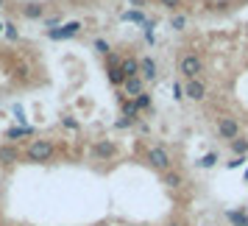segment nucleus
Returning <instances> with one entry per match:
<instances>
[{
	"label": "nucleus",
	"mask_w": 248,
	"mask_h": 226,
	"mask_svg": "<svg viewBox=\"0 0 248 226\" xmlns=\"http://www.w3.org/2000/svg\"><path fill=\"white\" fill-rule=\"evenodd\" d=\"M53 154H56V148H53V143H50V140H34L31 145L25 148V157H28V162H50V159H53Z\"/></svg>",
	"instance_id": "nucleus-1"
},
{
	"label": "nucleus",
	"mask_w": 248,
	"mask_h": 226,
	"mask_svg": "<svg viewBox=\"0 0 248 226\" xmlns=\"http://www.w3.org/2000/svg\"><path fill=\"white\" fill-rule=\"evenodd\" d=\"M179 73L187 81L198 79V73H203V59L198 56V53H184V56L179 59Z\"/></svg>",
	"instance_id": "nucleus-2"
},
{
	"label": "nucleus",
	"mask_w": 248,
	"mask_h": 226,
	"mask_svg": "<svg viewBox=\"0 0 248 226\" xmlns=\"http://www.w3.org/2000/svg\"><path fill=\"white\" fill-rule=\"evenodd\" d=\"M145 159H148V165L151 168H156V170H170V154L165 151L162 145H154V148H148V154H145Z\"/></svg>",
	"instance_id": "nucleus-3"
},
{
	"label": "nucleus",
	"mask_w": 248,
	"mask_h": 226,
	"mask_svg": "<svg viewBox=\"0 0 248 226\" xmlns=\"http://www.w3.org/2000/svg\"><path fill=\"white\" fill-rule=\"evenodd\" d=\"M217 134L223 137V140H234V137H240V123H237L234 117H229V114H223L220 120H217Z\"/></svg>",
	"instance_id": "nucleus-4"
},
{
	"label": "nucleus",
	"mask_w": 248,
	"mask_h": 226,
	"mask_svg": "<svg viewBox=\"0 0 248 226\" xmlns=\"http://www.w3.org/2000/svg\"><path fill=\"white\" fill-rule=\"evenodd\" d=\"M184 95H187L190 101H203V98H206V84H203L201 79L187 81V87H184Z\"/></svg>",
	"instance_id": "nucleus-5"
},
{
	"label": "nucleus",
	"mask_w": 248,
	"mask_h": 226,
	"mask_svg": "<svg viewBox=\"0 0 248 226\" xmlns=\"http://www.w3.org/2000/svg\"><path fill=\"white\" fill-rule=\"evenodd\" d=\"M78 31H81V23H76V20H73V23L62 25V28H50V31H47V36H50V39H70V36H76Z\"/></svg>",
	"instance_id": "nucleus-6"
},
{
	"label": "nucleus",
	"mask_w": 248,
	"mask_h": 226,
	"mask_svg": "<svg viewBox=\"0 0 248 226\" xmlns=\"http://www.w3.org/2000/svg\"><path fill=\"white\" fill-rule=\"evenodd\" d=\"M92 154H95L98 159H112L114 154H117V148H114L112 140H101V143L92 145Z\"/></svg>",
	"instance_id": "nucleus-7"
},
{
	"label": "nucleus",
	"mask_w": 248,
	"mask_h": 226,
	"mask_svg": "<svg viewBox=\"0 0 248 226\" xmlns=\"http://www.w3.org/2000/svg\"><path fill=\"white\" fill-rule=\"evenodd\" d=\"M123 90H125V95H131V98H137V95H142V92H145V79H142V76H134V79H125Z\"/></svg>",
	"instance_id": "nucleus-8"
},
{
	"label": "nucleus",
	"mask_w": 248,
	"mask_h": 226,
	"mask_svg": "<svg viewBox=\"0 0 248 226\" xmlns=\"http://www.w3.org/2000/svg\"><path fill=\"white\" fill-rule=\"evenodd\" d=\"M140 76L145 81H154L156 79V62L151 56H145V59H140Z\"/></svg>",
	"instance_id": "nucleus-9"
},
{
	"label": "nucleus",
	"mask_w": 248,
	"mask_h": 226,
	"mask_svg": "<svg viewBox=\"0 0 248 226\" xmlns=\"http://www.w3.org/2000/svg\"><path fill=\"white\" fill-rule=\"evenodd\" d=\"M120 70H123L125 79H134V76H140V59L125 56V59H123V65H120Z\"/></svg>",
	"instance_id": "nucleus-10"
},
{
	"label": "nucleus",
	"mask_w": 248,
	"mask_h": 226,
	"mask_svg": "<svg viewBox=\"0 0 248 226\" xmlns=\"http://www.w3.org/2000/svg\"><path fill=\"white\" fill-rule=\"evenodd\" d=\"M120 109H123V117H125V120H131V123H134L137 114H140V109H137L134 98H123V101H120Z\"/></svg>",
	"instance_id": "nucleus-11"
},
{
	"label": "nucleus",
	"mask_w": 248,
	"mask_h": 226,
	"mask_svg": "<svg viewBox=\"0 0 248 226\" xmlns=\"http://www.w3.org/2000/svg\"><path fill=\"white\" fill-rule=\"evenodd\" d=\"M20 159V151L14 145H3L0 148V165H12V162H17Z\"/></svg>",
	"instance_id": "nucleus-12"
},
{
	"label": "nucleus",
	"mask_w": 248,
	"mask_h": 226,
	"mask_svg": "<svg viewBox=\"0 0 248 226\" xmlns=\"http://www.w3.org/2000/svg\"><path fill=\"white\" fill-rule=\"evenodd\" d=\"M31 134H34V129H31V126H14V129L6 131L9 140H17V137H31Z\"/></svg>",
	"instance_id": "nucleus-13"
},
{
	"label": "nucleus",
	"mask_w": 248,
	"mask_h": 226,
	"mask_svg": "<svg viewBox=\"0 0 248 226\" xmlns=\"http://www.w3.org/2000/svg\"><path fill=\"white\" fill-rule=\"evenodd\" d=\"M229 145H232V151H234L237 157H246V154H248V140H246V137H234Z\"/></svg>",
	"instance_id": "nucleus-14"
},
{
	"label": "nucleus",
	"mask_w": 248,
	"mask_h": 226,
	"mask_svg": "<svg viewBox=\"0 0 248 226\" xmlns=\"http://www.w3.org/2000/svg\"><path fill=\"white\" fill-rule=\"evenodd\" d=\"M162 179H165V184H168V187H181V173H176V170H165V173H162Z\"/></svg>",
	"instance_id": "nucleus-15"
},
{
	"label": "nucleus",
	"mask_w": 248,
	"mask_h": 226,
	"mask_svg": "<svg viewBox=\"0 0 248 226\" xmlns=\"http://www.w3.org/2000/svg\"><path fill=\"white\" fill-rule=\"evenodd\" d=\"M23 14L28 17V20H36V17H42V14H45V9H42L39 3H28V6L23 9Z\"/></svg>",
	"instance_id": "nucleus-16"
},
{
	"label": "nucleus",
	"mask_w": 248,
	"mask_h": 226,
	"mask_svg": "<svg viewBox=\"0 0 248 226\" xmlns=\"http://www.w3.org/2000/svg\"><path fill=\"white\" fill-rule=\"evenodd\" d=\"M106 73H109V81H112L114 87H123L125 84V76H123V70L120 67H109Z\"/></svg>",
	"instance_id": "nucleus-17"
},
{
	"label": "nucleus",
	"mask_w": 248,
	"mask_h": 226,
	"mask_svg": "<svg viewBox=\"0 0 248 226\" xmlns=\"http://www.w3.org/2000/svg\"><path fill=\"white\" fill-rule=\"evenodd\" d=\"M134 103H137V109H140V112H151V95H148V92L137 95Z\"/></svg>",
	"instance_id": "nucleus-18"
},
{
	"label": "nucleus",
	"mask_w": 248,
	"mask_h": 226,
	"mask_svg": "<svg viewBox=\"0 0 248 226\" xmlns=\"http://www.w3.org/2000/svg\"><path fill=\"white\" fill-rule=\"evenodd\" d=\"M170 28H173V31H184V28H187V17H184V14H173V17H170Z\"/></svg>",
	"instance_id": "nucleus-19"
},
{
	"label": "nucleus",
	"mask_w": 248,
	"mask_h": 226,
	"mask_svg": "<svg viewBox=\"0 0 248 226\" xmlns=\"http://www.w3.org/2000/svg\"><path fill=\"white\" fill-rule=\"evenodd\" d=\"M229 221L234 226H248V215L246 212H229Z\"/></svg>",
	"instance_id": "nucleus-20"
},
{
	"label": "nucleus",
	"mask_w": 248,
	"mask_h": 226,
	"mask_svg": "<svg viewBox=\"0 0 248 226\" xmlns=\"http://www.w3.org/2000/svg\"><path fill=\"white\" fill-rule=\"evenodd\" d=\"M123 20H131V23H145V17H142V12H125Z\"/></svg>",
	"instance_id": "nucleus-21"
},
{
	"label": "nucleus",
	"mask_w": 248,
	"mask_h": 226,
	"mask_svg": "<svg viewBox=\"0 0 248 226\" xmlns=\"http://www.w3.org/2000/svg\"><path fill=\"white\" fill-rule=\"evenodd\" d=\"M215 162H217V154H206V157H203L198 165H201V168H212Z\"/></svg>",
	"instance_id": "nucleus-22"
},
{
	"label": "nucleus",
	"mask_w": 248,
	"mask_h": 226,
	"mask_svg": "<svg viewBox=\"0 0 248 226\" xmlns=\"http://www.w3.org/2000/svg\"><path fill=\"white\" fill-rule=\"evenodd\" d=\"M159 3H162L165 9H170V12H176V9L181 6V0H159Z\"/></svg>",
	"instance_id": "nucleus-23"
},
{
	"label": "nucleus",
	"mask_w": 248,
	"mask_h": 226,
	"mask_svg": "<svg viewBox=\"0 0 248 226\" xmlns=\"http://www.w3.org/2000/svg\"><path fill=\"white\" fill-rule=\"evenodd\" d=\"M6 36H9L12 42L17 39V25H14V23H6Z\"/></svg>",
	"instance_id": "nucleus-24"
},
{
	"label": "nucleus",
	"mask_w": 248,
	"mask_h": 226,
	"mask_svg": "<svg viewBox=\"0 0 248 226\" xmlns=\"http://www.w3.org/2000/svg\"><path fill=\"white\" fill-rule=\"evenodd\" d=\"M95 48H98V50H101L103 56H109V53H112V48L106 45V42H103V39H98V42H95Z\"/></svg>",
	"instance_id": "nucleus-25"
},
{
	"label": "nucleus",
	"mask_w": 248,
	"mask_h": 226,
	"mask_svg": "<svg viewBox=\"0 0 248 226\" xmlns=\"http://www.w3.org/2000/svg\"><path fill=\"white\" fill-rule=\"evenodd\" d=\"M173 98H176V101L187 98V95H184V87H181V84H173Z\"/></svg>",
	"instance_id": "nucleus-26"
},
{
	"label": "nucleus",
	"mask_w": 248,
	"mask_h": 226,
	"mask_svg": "<svg viewBox=\"0 0 248 226\" xmlns=\"http://www.w3.org/2000/svg\"><path fill=\"white\" fill-rule=\"evenodd\" d=\"M243 162H246V157H234V159H232V162H229V168H240Z\"/></svg>",
	"instance_id": "nucleus-27"
},
{
	"label": "nucleus",
	"mask_w": 248,
	"mask_h": 226,
	"mask_svg": "<svg viewBox=\"0 0 248 226\" xmlns=\"http://www.w3.org/2000/svg\"><path fill=\"white\" fill-rule=\"evenodd\" d=\"M62 123L67 126V129H78V123H76V120H73V117H64V120H62Z\"/></svg>",
	"instance_id": "nucleus-28"
},
{
	"label": "nucleus",
	"mask_w": 248,
	"mask_h": 226,
	"mask_svg": "<svg viewBox=\"0 0 248 226\" xmlns=\"http://www.w3.org/2000/svg\"><path fill=\"white\" fill-rule=\"evenodd\" d=\"M0 31H6V25H3V23H0Z\"/></svg>",
	"instance_id": "nucleus-29"
},
{
	"label": "nucleus",
	"mask_w": 248,
	"mask_h": 226,
	"mask_svg": "<svg viewBox=\"0 0 248 226\" xmlns=\"http://www.w3.org/2000/svg\"><path fill=\"white\" fill-rule=\"evenodd\" d=\"M246 181H248V170H246Z\"/></svg>",
	"instance_id": "nucleus-30"
},
{
	"label": "nucleus",
	"mask_w": 248,
	"mask_h": 226,
	"mask_svg": "<svg viewBox=\"0 0 248 226\" xmlns=\"http://www.w3.org/2000/svg\"><path fill=\"white\" fill-rule=\"evenodd\" d=\"M0 9H3V0H0Z\"/></svg>",
	"instance_id": "nucleus-31"
},
{
	"label": "nucleus",
	"mask_w": 248,
	"mask_h": 226,
	"mask_svg": "<svg viewBox=\"0 0 248 226\" xmlns=\"http://www.w3.org/2000/svg\"><path fill=\"white\" fill-rule=\"evenodd\" d=\"M246 3H248V0H246Z\"/></svg>",
	"instance_id": "nucleus-32"
}]
</instances>
